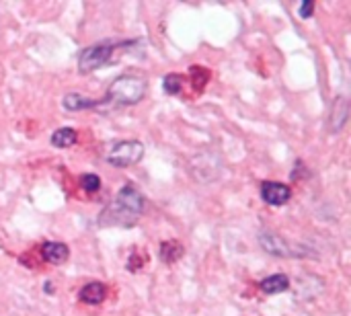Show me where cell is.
Segmentation results:
<instances>
[{
	"mask_svg": "<svg viewBox=\"0 0 351 316\" xmlns=\"http://www.w3.org/2000/svg\"><path fill=\"white\" fill-rule=\"evenodd\" d=\"M165 93L169 95H179L181 88H183V76L181 74H169L165 76Z\"/></svg>",
	"mask_w": 351,
	"mask_h": 316,
	"instance_id": "cell-11",
	"label": "cell"
},
{
	"mask_svg": "<svg viewBox=\"0 0 351 316\" xmlns=\"http://www.w3.org/2000/svg\"><path fill=\"white\" fill-rule=\"evenodd\" d=\"M80 185H82L84 191L95 193V191L101 189V179H99L97 175H82V177H80Z\"/></svg>",
	"mask_w": 351,
	"mask_h": 316,
	"instance_id": "cell-12",
	"label": "cell"
},
{
	"mask_svg": "<svg viewBox=\"0 0 351 316\" xmlns=\"http://www.w3.org/2000/svg\"><path fill=\"white\" fill-rule=\"evenodd\" d=\"M146 80L136 74H121L115 78L107 90V97L101 103H113V105H136L146 97Z\"/></svg>",
	"mask_w": 351,
	"mask_h": 316,
	"instance_id": "cell-2",
	"label": "cell"
},
{
	"mask_svg": "<svg viewBox=\"0 0 351 316\" xmlns=\"http://www.w3.org/2000/svg\"><path fill=\"white\" fill-rule=\"evenodd\" d=\"M41 255H43V259H45L47 263H51V265H62V263L68 259L70 251H68V247H66L64 243H45L43 249H41Z\"/></svg>",
	"mask_w": 351,
	"mask_h": 316,
	"instance_id": "cell-6",
	"label": "cell"
},
{
	"mask_svg": "<svg viewBox=\"0 0 351 316\" xmlns=\"http://www.w3.org/2000/svg\"><path fill=\"white\" fill-rule=\"evenodd\" d=\"M261 197H263V202L269 204V206H284V204L290 202L292 191H290V187L284 185V183L265 181V183L261 185Z\"/></svg>",
	"mask_w": 351,
	"mask_h": 316,
	"instance_id": "cell-5",
	"label": "cell"
},
{
	"mask_svg": "<svg viewBox=\"0 0 351 316\" xmlns=\"http://www.w3.org/2000/svg\"><path fill=\"white\" fill-rule=\"evenodd\" d=\"M259 288L265 294H280V292H286L290 288V280L284 274H276V276H269V278L261 280Z\"/></svg>",
	"mask_w": 351,
	"mask_h": 316,
	"instance_id": "cell-8",
	"label": "cell"
},
{
	"mask_svg": "<svg viewBox=\"0 0 351 316\" xmlns=\"http://www.w3.org/2000/svg\"><path fill=\"white\" fill-rule=\"evenodd\" d=\"M142 210H144L142 193L136 187L128 185V187L119 189V193L109 204V208L103 212L99 222L105 226H134L138 222V218L142 216Z\"/></svg>",
	"mask_w": 351,
	"mask_h": 316,
	"instance_id": "cell-1",
	"label": "cell"
},
{
	"mask_svg": "<svg viewBox=\"0 0 351 316\" xmlns=\"http://www.w3.org/2000/svg\"><path fill=\"white\" fill-rule=\"evenodd\" d=\"M97 105H101V101H93V99L82 97L78 93H68L64 97V107L68 111H80V109H88V107H97Z\"/></svg>",
	"mask_w": 351,
	"mask_h": 316,
	"instance_id": "cell-9",
	"label": "cell"
},
{
	"mask_svg": "<svg viewBox=\"0 0 351 316\" xmlns=\"http://www.w3.org/2000/svg\"><path fill=\"white\" fill-rule=\"evenodd\" d=\"M105 158L113 167H132V165H138L144 158V144L138 142V140L115 142L105 152Z\"/></svg>",
	"mask_w": 351,
	"mask_h": 316,
	"instance_id": "cell-3",
	"label": "cell"
},
{
	"mask_svg": "<svg viewBox=\"0 0 351 316\" xmlns=\"http://www.w3.org/2000/svg\"><path fill=\"white\" fill-rule=\"evenodd\" d=\"M76 138H78L76 130H72V127H62V130H56V132L51 134V144H53L56 148H70V146L76 142Z\"/></svg>",
	"mask_w": 351,
	"mask_h": 316,
	"instance_id": "cell-10",
	"label": "cell"
},
{
	"mask_svg": "<svg viewBox=\"0 0 351 316\" xmlns=\"http://www.w3.org/2000/svg\"><path fill=\"white\" fill-rule=\"evenodd\" d=\"M313 10H315V2H304L302 6H300V16L302 19H308V16H313Z\"/></svg>",
	"mask_w": 351,
	"mask_h": 316,
	"instance_id": "cell-13",
	"label": "cell"
},
{
	"mask_svg": "<svg viewBox=\"0 0 351 316\" xmlns=\"http://www.w3.org/2000/svg\"><path fill=\"white\" fill-rule=\"evenodd\" d=\"M113 51H115L113 43H99V45H90L86 49H82V53L78 58V70L82 74H88V72L103 68L105 64L111 62Z\"/></svg>",
	"mask_w": 351,
	"mask_h": 316,
	"instance_id": "cell-4",
	"label": "cell"
},
{
	"mask_svg": "<svg viewBox=\"0 0 351 316\" xmlns=\"http://www.w3.org/2000/svg\"><path fill=\"white\" fill-rule=\"evenodd\" d=\"M105 296H107V288L103 284H99V282H90L80 290V300L84 304H90V306L101 304L105 300Z\"/></svg>",
	"mask_w": 351,
	"mask_h": 316,
	"instance_id": "cell-7",
	"label": "cell"
}]
</instances>
